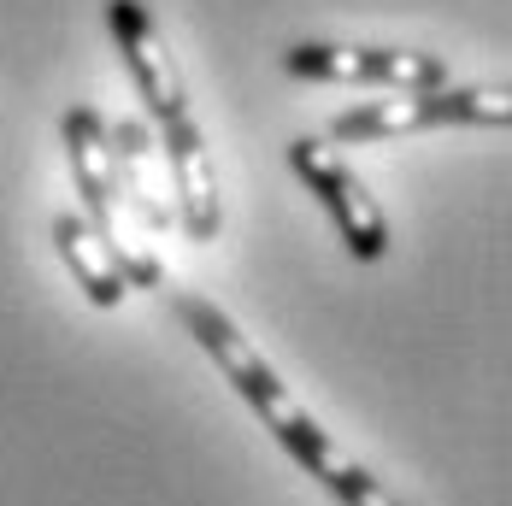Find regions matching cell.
<instances>
[{
    "label": "cell",
    "instance_id": "6da1fadb",
    "mask_svg": "<svg viewBox=\"0 0 512 506\" xmlns=\"http://www.w3.org/2000/svg\"><path fill=\"white\" fill-rule=\"evenodd\" d=\"M171 306H177V318L189 324V336H195L206 354L218 359V371L242 389V401L254 406L265 424H271V436H277L289 454L301 459L312 477L336 495V501H342V506H401L389 489H383V483H377V477H365V465H359L348 448H336V442L312 424L307 406H301L289 389H283V383H277V371H271V365L248 348V336H242V330H236L218 306L201 301V295H171Z\"/></svg>",
    "mask_w": 512,
    "mask_h": 506
},
{
    "label": "cell",
    "instance_id": "7a4b0ae2",
    "mask_svg": "<svg viewBox=\"0 0 512 506\" xmlns=\"http://www.w3.org/2000/svg\"><path fill=\"white\" fill-rule=\"evenodd\" d=\"M59 136H65V159H71V183H77V195H83V218L101 230L106 242H112V253H118V265H124V277H130V283L159 289V283H165V271H159L154 248L142 242L136 212H130V201H124L118 148H112L106 118L95 112V106H71V112L59 118Z\"/></svg>",
    "mask_w": 512,
    "mask_h": 506
},
{
    "label": "cell",
    "instance_id": "3957f363",
    "mask_svg": "<svg viewBox=\"0 0 512 506\" xmlns=\"http://www.w3.org/2000/svg\"><path fill=\"white\" fill-rule=\"evenodd\" d=\"M442 124H512V89L507 83H471V89H395L389 101L348 106L330 124V142H383L412 130H442Z\"/></svg>",
    "mask_w": 512,
    "mask_h": 506
},
{
    "label": "cell",
    "instance_id": "277c9868",
    "mask_svg": "<svg viewBox=\"0 0 512 506\" xmlns=\"http://www.w3.org/2000/svg\"><path fill=\"white\" fill-rule=\"evenodd\" d=\"M289 165H295V177L307 183L312 195L330 206V218H336L348 253H354V259H383L389 224H383L377 201L365 195V183L342 165V153L330 148V142H318V136H295V142H289Z\"/></svg>",
    "mask_w": 512,
    "mask_h": 506
},
{
    "label": "cell",
    "instance_id": "5b68a950",
    "mask_svg": "<svg viewBox=\"0 0 512 506\" xmlns=\"http://www.w3.org/2000/svg\"><path fill=\"white\" fill-rule=\"evenodd\" d=\"M283 65L312 83H377V89H442L448 65L436 53L412 48H330V42H295Z\"/></svg>",
    "mask_w": 512,
    "mask_h": 506
},
{
    "label": "cell",
    "instance_id": "8992f818",
    "mask_svg": "<svg viewBox=\"0 0 512 506\" xmlns=\"http://www.w3.org/2000/svg\"><path fill=\"white\" fill-rule=\"evenodd\" d=\"M106 24H112V42H118V53H124V65H130V77H136V89H142V101L159 124L189 112L177 59L165 48V30L154 24V12L142 0H106Z\"/></svg>",
    "mask_w": 512,
    "mask_h": 506
},
{
    "label": "cell",
    "instance_id": "52a82bcc",
    "mask_svg": "<svg viewBox=\"0 0 512 506\" xmlns=\"http://www.w3.org/2000/svg\"><path fill=\"white\" fill-rule=\"evenodd\" d=\"M159 153H165V171H171V201H177V218L195 242H212L224 212H218V177H212V148H206L195 112H177L159 124Z\"/></svg>",
    "mask_w": 512,
    "mask_h": 506
},
{
    "label": "cell",
    "instance_id": "ba28073f",
    "mask_svg": "<svg viewBox=\"0 0 512 506\" xmlns=\"http://www.w3.org/2000/svg\"><path fill=\"white\" fill-rule=\"evenodd\" d=\"M106 130H112V148H118V177H124L130 212H136L154 236H165V230L177 224V201L165 195L171 171H165V153H159L154 130L136 124V118H118V124H106Z\"/></svg>",
    "mask_w": 512,
    "mask_h": 506
},
{
    "label": "cell",
    "instance_id": "9c48e42d",
    "mask_svg": "<svg viewBox=\"0 0 512 506\" xmlns=\"http://www.w3.org/2000/svg\"><path fill=\"white\" fill-rule=\"evenodd\" d=\"M53 242H59V259L71 265V277L83 283V295L95 306H118L130 295V277H124L118 253H112V242H106L89 218L59 212V218H53Z\"/></svg>",
    "mask_w": 512,
    "mask_h": 506
}]
</instances>
